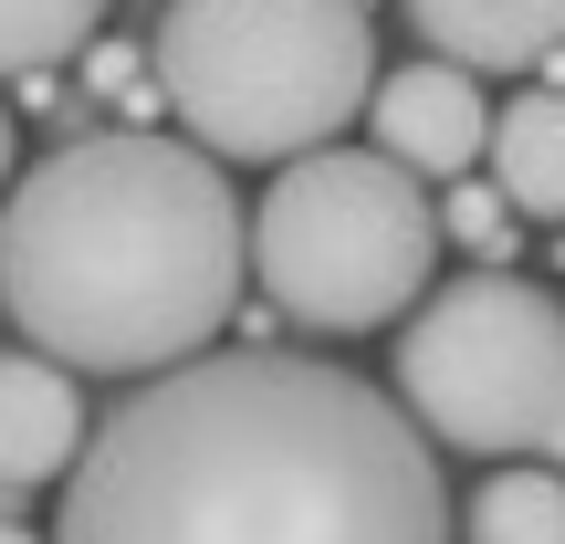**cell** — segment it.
<instances>
[{"label":"cell","instance_id":"7","mask_svg":"<svg viewBox=\"0 0 565 544\" xmlns=\"http://www.w3.org/2000/svg\"><path fill=\"white\" fill-rule=\"evenodd\" d=\"M84 440H95V419H84L74 377L53 356H32V345H0V492H32L53 471H74Z\"/></svg>","mask_w":565,"mask_h":544},{"label":"cell","instance_id":"3","mask_svg":"<svg viewBox=\"0 0 565 544\" xmlns=\"http://www.w3.org/2000/svg\"><path fill=\"white\" fill-rule=\"evenodd\" d=\"M147 74L200 158L294 168L366 116L377 21L366 0H168Z\"/></svg>","mask_w":565,"mask_h":544},{"label":"cell","instance_id":"11","mask_svg":"<svg viewBox=\"0 0 565 544\" xmlns=\"http://www.w3.org/2000/svg\"><path fill=\"white\" fill-rule=\"evenodd\" d=\"M471 544H565V471L513 461L471 492Z\"/></svg>","mask_w":565,"mask_h":544},{"label":"cell","instance_id":"5","mask_svg":"<svg viewBox=\"0 0 565 544\" xmlns=\"http://www.w3.org/2000/svg\"><path fill=\"white\" fill-rule=\"evenodd\" d=\"M398 408L419 440L565 471V303L524 273H461L398 335Z\"/></svg>","mask_w":565,"mask_h":544},{"label":"cell","instance_id":"4","mask_svg":"<svg viewBox=\"0 0 565 544\" xmlns=\"http://www.w3.org/2000/svg\"><path fill=\"white\" fill-rule=\"evenodd\" d=\"M440 273V200L366 147H315L252 210V282L303 335H377Z\"/></svg>","mask_w":565,"mask_h":544},{"label":"cell","instance_id":"2","mask_svg":"<svg viewBox=\"0 0 565 544\" xmlns=\"http://www.w3.org/2000/svg\"><path fill=\"white\" fill-rule=\"evenodd\" d=\"M252 282V221L189 137H74L0 200V314L63 377H168Z\"/></svg>","mask_w":565,"mask_h":544},{"label":"cell","instance_id":"13","mask_svg":"<svg viewBox=\"0 0 565 544\" xmlns=\"http://www.w3.org/2000/svg\"><path fill=\"white\" fill-rule=\"evenodd\" d=\"M84 74H95V95L126 105V116H147V105H158V74H147L126 42H95V53H84Z\"/></svg>","mask_w":565,"mask_h":544},{"label":"cell","instance_id":"12","mask_svg":"<svg viewBox=\"0 0 565 544\" xmlns=\"http://www.w3.org/2000/svg\"><path fill=\"white\" fill-rule=\"evenodd\" d=\"M503 231H513V210H503V189H492V179H461L440 200V242H471V252L503 263Z\"/></svg>","mask_w":565,"mask_h":544},{"label":"cell","instance_id":"14","mask_svg":"<svg viewBox=\"0 0 565 544\" xmlns=\"http://www.w3.org/2000/svg\"><path fill=\"white\" fill-rule=\"evenodd\" d=\"M0 189H11V116H0Z\"/></svg>","mask_w":565,"mask_h":544},{"label":"cell","instance_id":"15","mask_svg":"<svg viewBox=\"0 0 565 544\" xmlns=\"http://www.w3.org/2000/svg\"><path fill=\"white\" fill-rule=\"evenodd\" d=\"M0 544H42V534H32V524H0Z\"/></svg>","mask_w":565,"mask_h":544},{"label":"cell","instance_id":"6","mask_svg":"<svg viewBox=\"0 0 565 544\" xmlns=\"http://www.w3.org/2000/svg\"><path fill=\"white\" fill-rule=\"evenodd\" d=\"M366 126H377V158L408 168V179H471V158L492 147L482 84L450 74V63H398V74L366 95Z\"/></svg>","mask_w":565,"mask_h":544},{"label":"cell","instance_id":"1","mask_svg":"<svg viewBox=\"0 0 565 544\" xmlns=\"http://www.w3.org/2000/svg\"><path fill=\"white\" fill-rule=\"evenodd\" d=\"M53 544H450V492L440 450L356 366L221 345L84 440Z\"/></svg>","mask_w":565,"mask_h":544},{"label":"cell","instance_id":"8","mask_svg":"<svg viewBox=\"0 0 565 544\" xmlns=\"http://www.w3.org/2000/svg\"><path fill=\"white\" fill-rule=\"evenodd\" d=\"M450 74H545L565 53V0H408Z\"/></svg>","mask_w":565,"mask_h":544},{"label":"cell","instance_id":"10","mask_svg":"<svg viewBox=\"0 0 565 544\" xmlns=\"http://www.w3.org/2000/svg\"><path fill=\"white\" fill-rule=\"evenodd\" d=\"M105 42V0H0V74H63Z\"/></svg>","mask_w":565,"mask_h":544},{"label":"cell","instance_id":"9","mask_svg":"<svg viewBox=\"0 0 565 544\" xmlns=\"http://www.w3.org/2000/svg\"><path fill=\"white\" fill-rule=\"evenodd\" d=\"M492 189H503L513 221H565V95H513L492 116Z\"/></svg>","mask_w":565,"mask_h":544}]
</instances>
